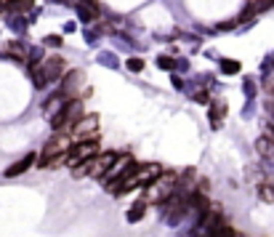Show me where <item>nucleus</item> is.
Returning a JSON list of instances; mask_svg holds the SVG:
<instances>
[{"mask_svg":"<svg viewBox=\"0 0 274 237\" xmlns=\"http://www.w3.org/2000/svg\"><path fill=\"white\" fill-rule=\"evenodd\" d=\"M221 70L229 72V75H237V72H240V62H226V59H224V62H221Z\"/></svg>","mask_w":274,"mask_h":237,"instance_id":"nucleus-16","label":"nucleus"},{"mask_svg":"<svg viewBox=\"0 0 274 237\" xmlns=\"http://www.w3.org/2000/svg\"><path fill=\"white\" fill-rule=\"evenodd\" d=\"M176 181H178L176 173L160 171V173L149 181V184H144V187H146V189H144V200H146V203H162L168 195H173Z\"/></svg>","mask_w":274,"mask_h":237,"instance_id":"nucleus-1","label":"nucleus"},{"mask_svg":"<svg viewBox=\"0 0 274 237\" xmlns=\"http://www.w3.org/2000/svg\"><path fill=\"white\" fill-rule=\"evenodd\" d=\"M69 144H72V139H67V133H59L56 139H51L48 144H45L43 155L37 157V165L45 163V160H51V157H56V155H64V152L69 149Z\"/></svg>","mask_w":274,"mask_h":237,"instance_id":"nucleus-5","label":"nucleus"},{"mask_svg":"<svg viewBox=\"0 0 274 237\" xmlns=\"http://www.w3.org/2000/svg\"><path fill=\"white\" fill-rule=\"evenodd\" d=\"M11 53H13V56H19V59H24V56H27V51L21 48V45H16V43H11Z\"/></svg>","mask_w":274,"mask_h":237,"instance_id":"nucleus-18","label":"nucleus"},{"mask_svg":"<svg viewBox=\"0 0 274 237\" xmlns=\"http://www.w3.org/2000/svg\"><path fill=\"white\" fill-rule=\"evenodd\" d=\"M45 43H48V45H56V48H59V45H61V37H59V35H48V37H45Z\"/></svg>","mask_w":274,"mask_h":237,"instance_id":"nucleus-21","label":"nucleus"},{"mask_svg":"<svg viewBox=\"0 0 274 237\" xmlns=\"http://www.w3.org/2000/svg\"><path fill=\"white\" fill-rule=\"evenodd\" d=\"M146 205H149V203H146L144 197H141V200H136V203L131 205V211L125 213V219H128L131 224H136V221H141V219H144V213H146Z\"/></svg>","mask_w":274,"mask_h":237,"instance_id":"nucleus-9","label":"nucleus"},{"mask_svg":"<svg viewBox=\"0 0 274 237\" xmlns=\"http://www.w3.org/2000/svg\"><path fill=\"white\" fill-rule=\"evenodd\" d=\"M77 13H80V19H83V21H91V19H96V16H99L96 11L88 8V5H83V3H77Z\"/></svg>","mask_w":274,"mask_h":237,"instance_id":"nucleus-13","label":"nucleus"},{"mask_svg":"<svg viewBox=\"0 0 274 237\" xmlns=\"http://www.w3.org/2000/svg\"><path fill=\"white\" fill-rule=\"evenodd\" d=\"M99 133V118L96 115H80L77 123L69 128V139L80 141V139H96Z\"/></svg>","mask_w":274,"mask_h":237,"instance_id":"nucleus-3","label":"nucleus"},{"mask_svg":"<svg viewBox=\"0 0 274 237\" xmlns=\"http://www.w3.org/2000/svg\"><path fill=\"white\" fill-rule=\"evenodd\" d=\"M258 195H261V200L272 203V200H274V184H264L261 189H258Z\"/></svg>","mask_w":274,"mask_h":237,"instance_id":"nucleus-14","label":"nucleus"},{"mask_svg":"<svg viewBox=\"0 0 274 237\" xmlns=\"http://www.w3.org/2000/svg\"><path fill=\"white\" fill-rule=\"evenodd\" d=\"M125 67H128L131 72H141V70H144V59L133 56V59H128V64H125Z\"/></svg>","mask_w":274,"mask_h":237,"instance_id":"nucleus-15","label":"nucleus"},{"mask_svg":"<svg viewBox=\"0 0 274 237\" xmlns=\"http://www.w3.org/2000/svg\"><path fill=\"white\" fill-rule=\"evenodd\" d=\"M32 163H37V157L35 155H27V157H21L19 163H13L11 168H5V176H8V179H13V176H19V173H24L29 165Z\"/></svg>","mask_w":274,"mask_h":237,"instance_id":"nucleus-8","label":"nucleus"},{"mask_svg":"<svg viewBox=\"0 0 274 237\" xmlns=\"http://www.w3.org/2000/svg\"><path fill=\"white\" fill-rule=\"evenodd\" d=\"M96 139H80V144H69V149L64 152V157H67V165L69 168H75L80 160H85V157H91V155H96L99 152V144H93Z\"/></svg>","mask_w":274,"mask_h":237,"instance_id":"nucleus-4","label":"nucleus"},{"mask_svg":"<svg viewBox=\"0 0 274 237\" xmlns=\"http://www.w3.org/2000/svg\"><path fill=\"white\" fill-rule=\"evenodd\" d=\"M67 102H69V99H67L64 94H59V91H56V94H53V96L48 99V102L43 104V110L48 112V115H53V112H59V110H61V107H64Z\"/></svg>","mask_w":274,"mask_h":237,"instance_id":"nucleus-10","label":"nucleus"},{"mask_svg":"<svg viewBox=\"0 0 274 237\" xmlns=\"http://www.w3.org/2000/svg\"><path fill=\"white\" fill-rule=\"evenodd\" d=\"M224 115H226V107H224V104H210V125H213V128H221Z\"/></svg>","mask_w":274,"mask_h":237,"instance_id":"nucleus-11","label":"nucleus"},{"mask_svg":"<svg viewBox=\"0 0 274 237\" xmlns=\"http://www.w3.org/2000/svg\"><path fill=\"white\" fill-rule=\"evenodd\" d=\"M93 160H96V165H93V176H104L109 168H112V163L117 160V152H101V155H96Z\"/></svg>","mask_w":274,"mask_h":237,"instance_id":"nucleus-7","label":"nucleus"},{"mask_svg":"<svg viewBox=\"0 0 274 237\" xmlns=\"http://www.w3.org/2000/svg\"><path fill=\"white\" fill-rule=\"evenodd\" d=\"M83 115V102L80 99H69L59 112L51 115V125L56 133H69V128L77 123V118Z\"/></svg>","mask_w":274,"mask_h":237,"instance_id":"nucleus-2","label":"nucleus"},{"mask_svg":"<svg viewBox=\"0 0 274 237\" xmlns=\"http://www.w3.org/2000/svg\"><path fill=\"white\" fill-rule=\"evenodd\" d=\"M256 149H258V155L272 157V152H274V141H272V139H258V141H256Z\"/></svg>","mask_w":274,"mask_h":237,"instance_id":"nucleus-12","label":"nucleus"},{"mask_svg":"<svg viewBox=\"0 0 274 237\" xmlns=\"http://www.w3.org/2000/svg\"><path fill=\"white\" fill-rule=\"evenodd\" d=\"M77 3H83V5H88V8H93L96 13H101V8H99V3H96V0H77Z\"/></svg>","mask_w":274,"mask_h":237,"instance_id":"nucleus-20","label":"nucleus"},{"mask_svg":"<svg viewBox=\"0 0 274 237\" xmlns=\"http://www.w3.org/2000/svg\"><path fill=\"white\" fill-rule=\"evenodd\" d=\"M194 102H197V104H210V102H208V94H205V91H197V94H194Z\"/></svg>","mask_w":274,"mask_h":237,"instance_id":"nucleus-19","label":"nucleus"},{"mask_svg":"<svg viewBox=\"0 0 274 237\" xmlns=\"http://www.w3.org/2000/svg\"><path fill=\"white\" fill-rule=\"evenodd\" d=\"M253 91H256V88H253V83H245V94H248V96H253Z\"/></svg>","mask_w":274,"mask_h":237,"instance_id":"nucleus-23","label":"nucleus"},{"mask_svg":"<svg viewBox=\"0 0 274 237\" xmlns=\"http://www.w3.org/2000/svg\"><path fill=\"white\" fill-rule=\"evenodd\" d=\"M101 62H104L107 67H115V62H112V56H109V53H104V56H101Z\"/></svg>","mask_w":274,"mask_h":237,"instance_id":"nucleus-22","label":"nucleus"},{"mask_svg":"<svg viewBox=\"0 0 274 237\" xmlns=\"http://www.w3.org/2000/svg\"><path fill=\"white\" fill-rule=\"evenodd\" d=\"M83 80H85V75L83 72H69L64 80H61V86H59V94H64L67 99H75V91L83 86Z\"/></svg>","mask_w":274,"mask_h":237,"instance_id":"nucleus-6","label":"nucleus"},{"mask_svg":"<svg viewBox=\"0 0 274 237\" xmlns=\"http://www.w3.org/2000/svg\"><path fill=\"white\" fill-rule=\"evenodd\" d=\"M157 67H160V70H173L176 62H173L170 56H160V59H157Z\"/></svg>","mask_w":274,"mask_h":237,"instance_id":"nucleus-17","label":"nucleus"}]
</instances>
